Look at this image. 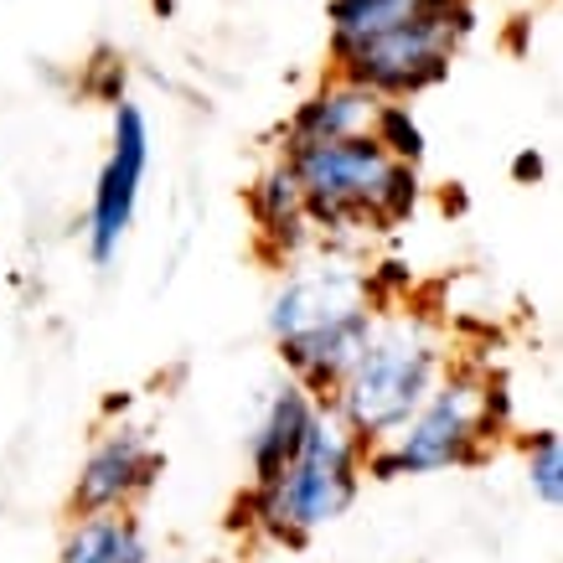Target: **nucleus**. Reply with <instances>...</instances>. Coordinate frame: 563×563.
Masks as SVG:
<instances>
[{"label": "nucleus", "mask_w": 563, "mask_h": 563, "mask_svg": "<svg viewBox=\"0 0 563 563\" xmlns=\"http://www.w3.org/2000/svg\"><path fill=\"white\" fill-rule=\"evenodd\" d=\"M383 300L373 295V279L357 264L325 258L316 269H295L269 300V336L279 342V357L300 388L316 398H331L352 367L357 346L367 342Z\"/></svg>", "instance_id": "1"}, {"label": "nucleus", "mask_w": 563, "mask_h": 563, "mask_svg": "<svg viewBox=\"0 0 563 563\" xmlns=\"http://www.w3.org/2000/svg\"><path fill=\"white\" fill-rule=\"evenodd\" d=\"M295 176L306 191V212L316 233L331 239H373L398 222H409L424 202L419 166L393 161L373 135L321 140V145H290Z\"/></svg>", "instance_id": "2"}, {"label": "nucleus", "mask_w": 563, "mask_h": 563, "mask_svg": "<svg viewBox=\"0 0 563 563\" xmlns=\"http://www.w3.org/2000/svg\"><path fill=\"white\" fill-rule=\"evenodd\" d=\"M444 367H450V352L440 346L434 321L393 300V306L377 310L367 342L357 346V357L342 373V383L331 388L325 409L336 413L362 444L393 440L398 424L440 383Z\"/></svg>", "instance_id": "3"}, {"label": "nucleus", "mask_w": 563, "mask_h": 563, "mask_svg": "<svg viewBox=\"0 0 563 563\" xmlns=\"http://www.w3.org/2000/svg\"><path fill=\"white\" fill-rule=\"evenodd\" d=\"M362 450L367 444L321 404L290 465L264 486H249V496L233 507V528L264 532L279 548H306L321 528L352 512L362 492Z\"/></svg>", "instance_id": "4"}, {"label": "nucleus", "mask_w": 563, "mask_h": 563, "mask_svg": "<svg viewBox=\"0 0 563 563\" xmlns=\"http://www.w3.org/2000/svg\"><path fill=\"white\" fill-rule=\"evenodd\" d=\"M476 32V5L471 0H444L424 16H409L331 52V68L346 73L352 84L373 88L377 99H413L424 88L450 78V63L461 57L465 36Z\"/></svg>", "instance_id": "5"}, {"label": "nucleus", "mask_w": 563, "mask_h": 563, "mask_svg": "<svg viewBox=\"0 0 563 563\" xmlns=\"http://www.w3.org/2000/svg\"><path fill=\"white\" fill-rule=\"evenodd\" d=\"M481 377H486L481 367H444L429 398L388 440L398 476H440V471H465L486 461V450L501 434L486 419Z\"/></svg>", "instance_id": "6"}, {"label": "nucleus", "mask_w": 563, "mask_h": 563, "mask_svg": "<svg viewBox=\"0 0 563 563\" xmlns=\"http://www.w3.org/2000/svg\"><path fill=\"white\" fill-rule=\"evenodd\" d=\"M145 172H151V120L135 99H114V135H109V155L93 181V202H88V258L93 264H109L120 254L124 233L135 228Z\"/></svg>", "instance_id": "7"}, {"label": "nucleus", "mask_w": 563, "mask_h": 563, "mask_svg": "<svg viewBox=\"0 0 563 563\" xmlns=\"http://www.w3.org/2000/svg\"><path fill=\"white\" fill-rule=\"evenodd\" d=\"M161 471H166V455L155 450L151 429H103L88 450L78 481H73V512H124L151 492Z\"/></svg>", "instance_id": "8"}, {"label": "nucleus", "mask_w": 563, "mask_h": 563, "mask_svg": "<svg viewBox=\"0 0 563 563\" xmlns=\"http://www.w3.org/2000/svg\"><path fill=\"white\" fill-rule=\"evenodd\" d=\"M377 93L373 88L352 84L346 73H325L321 84L310 88L306 99L295 103V114L285 120V145H321V140H346V135H367L373 130V114H377Z\"/></svg>", "instance_id": "9"}, {"label": "nucleus", "mask_w": 563, "mask_h": 563, "mask_svg": "<svg viewBox=\"0 0 563 563\" xmlns=\"http://www.w3.org/2000/svg\"><path fill=\"white\" fill-rule=\"evenodd\" d=\"M249 212H254V228H258V243L269 258H295L316 239L310 228V212H306V191H300V176H295L290 155L269 161L258 181L249 187Z\"/></svg>", "instance_id": "10"}, {"label": "nucleus", "mask_w": 563, "mask_h": 563, "mask_svg": "<svg viewBox=\"0 0 563 563\" xmlns=\"http://www.w3.org/2000/svg\"><path fill=\"white\" fill-rule=\"evenodd\" d=\"M316 413H321V398H316L310 388H300L295 377H285V383L269 393V404H264L254 434H249L254 486L274 481L279 471H285V465H290V455L300 450V444H306L310 424H316Z\"/></svg>", "instance_id": "11"}, {"label": "nucleus", "mask_w": 563, "mask_h": 563, "mask_svg": "<svg viewBox=\"0 0 563 563\" xmlns=\"http://www.w3.org/2000/svg\"><path fill=\"white\" fill-rule=\"evenodd\" d=\"M57 563H151V543L135 507L124 512H78Z\"/></svg>", "instance_id": "12"}, {"label": "nucleus", "mask_w": 563, "mask_h": 563, "mask_svg": "<svg viewBox=\"0 0 563 563\" xmlns=\"http://www.w3.org/2000/svg\"><path fill=\"white\" fill-rule=\"evenodd\" d=\"M444 0H331L325 5V32H331V52L336 47H352L362 36L373 32H388L398 21L409 16H424Z\"/></svg>", "instance_id": "13"}, {"label": "nucleus", "mask_w": 563, "mask_h": 563, "mask_svg": "<svg viewBox=\"0 0 563 563\" xmlns=\"http://www.w3.org/2000/svg\"><path fill=\"white\" fill-rule=\"evenodd\" d=\"M367 135H373L393 161H409V166H419L424 151H429V140H424V130H419V120H413L409 99H383L377 103L373 130H367Z\"/></svg>", "instance_id": "14"}, {"label": "nucleus", "mask_w": 563, "mask_h": 563, "mask_svg": "<svg viewBox=\"0 0 563 563\" xmlns=\"http://www.w3.org/2000/svg\"><path fill=\"white\" fill-rule=\"evenodd\" d=\"M522 465H528L532 496L559 512L563 507V440H559V429H538V434L522 444Z\"/></svg>", "instance_id": "15"}, {"label": "nucleus", "mask_w": 563, "mask_h": 563, "mask_svg": "<svg viewBox=\"0 0 563 563\" xmlns=\"http://www.w3.org/2000/svg\"><path fill=\"white\" fill-rule=\"evenodd\" d=\"M512 172L522 176V181H528V176L538 181V172H543V161H538V155H517V166H512Z\"/></svg>", "instance_id": "16"}]
</instances>
